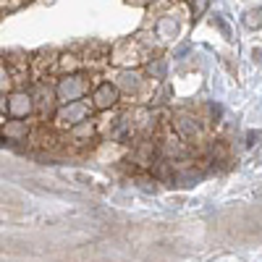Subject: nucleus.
<instances>
[{"label": "nucleus", "instance_id": "1", "mask_svg": "<svg viewBox=\"0 0 262 262\" xmlns=\"http://www.w3.org/2000/svg\"><path fill=\"white\" fill-rule=\"evenodd\" d=\"M116 102V90L111 84H105V86H100V90L95 92V105L97 107H111Z\"/></svg>", "mask_w": 262, "mask_h": 262}]
</instances>
